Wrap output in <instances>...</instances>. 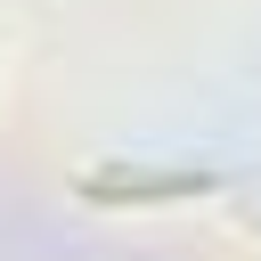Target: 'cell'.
Returning a JSON list of instances; mask_svg holds the SVG:
<instances>
[{"instance_id": "obj_1", "label": "cell", "mask_w": 261, "mask_h": 261, "mask_svg": "<svg viewBox=\"0 0 261 261\" xmlns=\"http://www.w3.org/2000/svg\"><path fill=\"white\" fill-rule=\"evenodd\" d=\"M204 188H220V179H212V171H179V163H163V171L114 163V171H90V179H82L90 204H171V196H204Z\"/></svg>"}]
</instances>
